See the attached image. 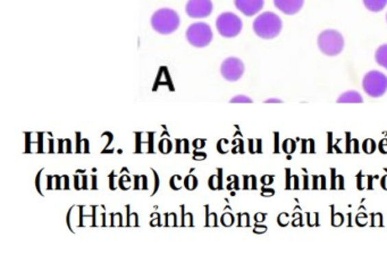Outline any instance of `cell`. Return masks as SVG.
<instances>
[{"mask_svg":"<svg viewBox=\"0 0 387 280\" xmlns=\"http://www.w3.org/2000/svg\"><path fill=\"white\" fill-rule=\"evenodd\" d=\"M211 0H189L185 7L187 16L191 19H206L213 13Z\"/></svg>","mask_w":387,"mask_h":280,"instance_id":"ba28073f","label":"cell"},{"mask_svg":"<svg viewBox=\"0 0 387 280\" xmlns=\"http://www.w3.org/2000/svg\"><path fill=\"white\" fill-rule=\"evenodd\" d=\"M283 100H279V99H268V100H265V104H282Z\"/></svg>","mask_w":387,"mask_h":280,"instance_id":"9a60e30c","label":"cell"},{"mask_svg":"<svg viewBox=\"0 0 387 280\" xmlns=\"http://www.w3.org/2000/svg\"><path fill=\"white\" fill-rule=\"evenodd\" d=\"M220 74L226 81L237 82L244 74V64L237 57L225 59L220 66Z\"/></svg>","mask_w":387,"mask_h":280,"instance_id":"52a82bcc","label":"cell"},{"mask_svg":"<svg viewBox=\"0 0 387 280\" xmlns=\"http://www.w3.org/2000/svg\"><path fill=\"white\" fill-rule=\"evenodd\" d=\"M283 22L277 14L265 12L260 14L253 22V31L257 36L265 40L275 39L282 32Z\"/></svg>","mask_w":387,"mask_h":280,"instance_id":"6da1fadb","label":"cell"},{"mask_svg":"<svg viewBox=\"0 0 387 280\" xmlns=\"http://www.w3.org/2000/svg\"><path fill=\"white\" fill-rule=\"evenodd\" d=\"M362 88L371 98H381L387 91V76L379 71H371L364 75Z\"/></svg>","mask_w":387,"mask_h":280,"instance_id":"277c9868","label":"cell"},{"mask_svg":"<svg viewBox=\"0 0 387 280\" xmlns=\"http://www.w3.org/2000/svg\"><path fill=\"white\" fill-rule=\"evenodd\" d=\"M375 59L377 62L378 65L384 67L387 71V45H383L376 50L375 54Z\"/></svg>","mask_w":387,"mask_h":280,"instance_id":"4fadbf2b","label":"cell"},{"mask_svg":"<svg viewBox=\"0 0 387 280\" xmlns=\"http://www.w3.org/2000/svg\"><path fill=\"white\" fill-rule=\"evenodd\" d=\"M231 104H253V99L246 97V95H237L234 98L231 99Z\"/></svg>","mask_w":387,"mask_h":280,"instance_id":"5bb4252c","label":"cell"},{"mask_svg":"<svg viewBox=\"0 0 387 280\" xmlns=\"http://www.w3.org/2000/svg\"><path fill=\"white\" fill-rule=\"evenodd\" d=\"M362 102L364 98L357 91H347L338 99V104H362Z\"/></svg>","mask_w":387,"mask_h":280,"instance_id":"8fae6325","label":"cell"},{"mask_svg":"<svg viewBox=\"0 0 387 280\" xmlns=\"http://www.w3.org/2000/svg\"><path fill=\"white\" fill-rule=\"evenodd\" d=\"M386 21H387V15H386Z\"/></svg>","mask_w":387,"mask_h":280,"instance_id":"2e32d148","label":"cell"},{"mask_svg":"<svg viewBox=\"0 0 387 280\" xmlns=\"http://www.w3.org/2000/svg\"><path fill=\"white\" fill-rule=\"evenodd\" d=\"M344 38L336 30H325L318 36L319 50L324 55L338 56L344 49Z\"/></svg>","mask_w":387,"mask_h":280,"instance_id":"3957f363","label":"cell"},{"mask_svg":"<svg viewBox=\"0 0 387 280\" xmlns=\"http://www.w3.org/2000/svg\"><path fill=\"white\" fill-rule=\"evenodd\" d=\"M234 5L246 16H255L263 10L265 0H234Z\"/></svg>","mask_w":387,"mask_h":280,"instance_id":"9c48e42d","label":"cell"},{"mask_svg":"<svg viewBox=\"0 0 387 280\" xmlns=\"http://www.w3.org/2000/svg\"><path fill=\"white\" fill-rule=\"evenodd\" d=\"M274 5L285 15H296L302 10L305 0H274Z\"/></svg>","mask_w":387,"mask_h":280,"instance_id":"30bf717a","label":"cell"},{"mask_svg":"<svg viewBox=\"0 0 387 280\" xmlns=\"http://www.w3.org/2000/svg\"><path fill=\"white\" fill-rule=\"evenodd\" d=\"M217 31L224 38H235L242 31V20L237 14L226 12L220 14L216 21Z\"/></svg>","mask_w":387,"mask_h":280,"instance_id":"8992f818","label":"cell"},{"mask_svg":"<svg viewBox=\"0 0 387 280\" xmlns=\"http://www.w3.org/2000/svg\"><path fill=\"white\" fill-rule=\"evenodd\" d=\"M213 30L204 22L191 24L187 30V39L191 46L196 48H204L213 41Z\"/></svg>","mask_w":387,"mask_h":280,"instance_id":"5b68a950","label":"cell"},{"mask_svg":"<svg viewBox=\"0 0 387 280\" xmlns=\"http://www.w3.org/2000/svg\"><path fill=\"white\" fill-rule=\"evenodd\" d=\"M364 5L368 10H371L373 13H378L386 7L387 0H364Z\"/></svg>","mask_w":387,"mask_h":280,"instance_id":"7c38bea8","label":"cell"},{"mask_svg":"<svg viewBox=\"0 0 387 280\" xmlns=\"http://www.w3.org/2000/svg\"><path fill=\"white\" fill-rule=\"evenodd\" d=\"M180 19L178 14L171 8L158 10L151 17V26L159 34H171L180 26Z\"/></svg>","mask_w":387,"mask_h":280,"instance_id":"7a4b0ae2","label":"cell"}]
</instances>
